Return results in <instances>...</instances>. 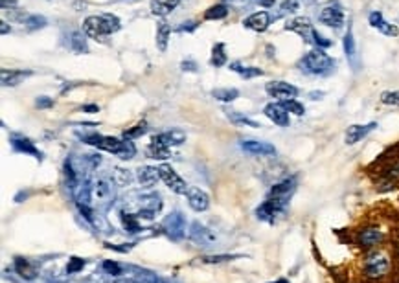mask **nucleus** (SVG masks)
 <instances>
[{"mask_svg":"<svg viewBox=\"0 0 399 283\" xmlns=\"http://www.w3.org/2000/svg\"><path fill=\"white\" fill-rule=\"evenodd\" d=\"M81 140L92 146V148H98L102 151H107V153H114L116 156H120L124 160H129L134 156L136 149L132 146V142H124L118 140V138H112V136H102V134H85L81 136Z\"/></svg>","mask_w":399,"mask_h":283,"instance_id":"nucleus-1","label":"nucleus"},{"mask_svg":"<svg viewBox=\"0 0 399 283\" xmlns=\"http://www.w3.org/2000/svg\"><path fill=\"white\" fill-rule=\"evenodd\" d=\"M120 26L122 22L116 15L103 13V15L86 17L85 22H83V32L92 39H102V37H107V35H112L114 32H118Z\"/></svg>","mask_w":399,"mask_h":283,"instance_id":"nucleus-2","label":"nucleus"},{"mask_svg":"<svg viewBox=\"0 0 399 283\" xmlns=\"http://www.w3.org/2000/svg\"><path fill=\"white\" fill-rule=\"evenodd\" d=\"M298 66H300L302 72H306L309 76H326L335 68V59L328 56L322 48H314V50L308 52L302 57Z\"/></svg>","mask_w":399,"mask_h":283,"instance_id":"nucleus-3","label":"nucleus"},{"mask_svg":"<svg viewBox=\"0 0 399 283\" xmlns=\"http://www.w3.org/2000/svg\"><path fill=\"white\" fill-rule=\"evenodd\" d=\"M390 258L381 250H372L370 254L364 256L362 260V274L368 280H381L390 272Z\"/></svg>","mask_w":399,"mask_h":283,"instance_id":"nucleus-4","label":"nucleus"},{"mask_svg":"<svg viewBox=\"0 0 399 283\" xmlns=\"http://www.w3.org/2000/svg\"><path fill=\"white\" fill-rule=\"evenodd\" d=\"M289 206V198H280V197H267V200H263L256 208V217L260 221L265 222H276L280 216H285Z\"/></svg>","mask_w":399,"mask_h":283,"instance_id":"nucleus-5","label":"nucleus"},{"mask_svg":"<svg viewBox=\"0 0 399 283\" xmlns=\"http://www.w3.org/2000/svg\"><path fill=\"white\" fill-rule=\"evenodd\" d=\"M114 200V186L112 182L105 178V176H100L92 182L90 186V202L94 206L102 210H107Z\"/></svg>","mask_w":399,"mask_h":283,"instance_id":"nucleus-6","label":"nucleus"},{"mask_svg":"<svg viewBox=\"0 0 399 283\" xmlns=\"http://www.w3.org/2000/svg\"><path fill=\"white\" fill-rule=\"evenodd\" d=\"M318 20L333 30H340L344 26V8L340 2L331 0L330 4H326L318 13Z\"/></svg>","mask_w":399,"mask_h":283,"instance_id":"nucleus-7","label":"nucleus"},{"mask_svg":"<svg viewBox=\"0 0 399 283\" xmlns=\"http://www.w3.org/2000/svg\"><path fill=\"white\" fill-rule=\"evenodd\" d=\"M158 171H160V178L166 182V186L170 188L171 192H175V193H178V195H186L188 193V184L180 178V176L177 175V171L173 170L171 166H168V164H162L158 168Z\"/></svg>","mask_w":399,"mask_h":283,"instance_id":"nucleus-8","label":"nucleus"},{"mask_svg":"<svg viewBox=\"0 0 399 283\" xmlns=\"http://www.w3.org/2000/svg\"><path fill=\"white\" fill-rule=\"evenodd\" d=\"M382 239H384V232H382L381 228L368 226V228L359 230L355 241H357V244H359L362 250H372V248H376L377 244H381Z\"/></svg>","mask_w":399,"mask_h":283,"instance_id":"nucleus-9","label":"nucleus"},{"mask_svg":"<svg viewBox=\"0 0 399 283\" xmlns=\"http://www.w3.org/2000/svg\"><path fill=\"white\" fill-rule=\"evenodd\" d=\"M265 92H267L270 98H276L280 102H285V100H294L298 96V88L291 83H285V81H270L265 85Z\"/></svg>","mask_w":399,"mask_h":283,"instance_id":"nucleus-10","label":"nucleus"},{"mask_svg":"<svg viewBox=\"0 0 399 283\" xmlns=\"http://www.w3.org/2000/svg\"><path fill=\"white\" fill-rule=\"evenodd\" d=\"M162 228L166 230V234L170 236L171 239H178L184 238V234H186V221H184V217L180 212H173L170 216L166 217L164 222H162Z\"/></svg>","mask_w":399,"mask_h":283,"instance_id":"nucleus-11","label":"nucleus"},{"mask_svg":"<svg viewBox=\"0 0 399 283\" xmlns=\"http://www.w3.org/2000/svg\"><path fill=\"white\" fill-rule=\"evenodd\" d=\"M190 239L199 246H212L217 241V236L212 232L210 228H206L204 224H200L199 221L192 222L190 226Z\"/></svg>","mask_w":399,"mask_h":283,"instance_id":"nucleus-12","label":"nucleus"},{"mask_svg":"<svg viewBox=\"0 0 399 283\" xmlns=\"http://www.w3.org/2000/svg\"><path fill=\"white\" fill-rule=\"evenodd\" d=\"M241 149L245 153L252 154V156H274L276 154V148L272 144L263 140H243L241 142Z\"/></svg>","mask_w":399,"mask_h":283,"instance_id":"nucleus-13","label":"nucleus"},{"mask_svg":"<svg viewBox=\"0 0 399 283\" xmlns=\"http://www.w3.org/2000/svg\"><path fill=\"white\" fill-rule=\"evenodd\" d=\"M298 178L296 176H285L284 180L276 182L270 190H268L267 197H280V198H291V195L296 192Z\"/></svg>","mask_w":399,"mask_h":283,"instance_id":"nucleus-14","label":"nucleus"},{"mask_svg":"<svg viewBox=\"0 0 399 283\" xmlns=\"http://www.w3.org/2000/svg\"><path fill=\"white\" fill-rule=\"evenodd\" d=\"M285 30H291V32H294V34H298L300 37H302L306 42H313V24H311V20H309L308 17H296L292 18L291 22L285 24Z\"/></svg>","mask_w":399,"mask_h":283,"instance_id":"nucleus-15","label":"nucleus"},{"mask_svg":"<svg viewBox=\"0 0 399 283\" xmlns=\"http://www.w3.org/2000/svg\"><path fill=\"white\" fill-rule=\"evenodd\" d=\"M186 198H188L190 208L195 210V212H204V210H208V206H210V197H208V193L202 192L200 188L190 186L188 193H186Z\"/></svg>","mask_w":399,"mask_h":283,"instance_id":"nucleus-16","label":"nucleus"},{"mask_svg":"<svg viewBox=\"0 0 399 283\" xmlns=\"http://www.w3.org/2000/svg\"><path fill=\"white\" fill-rule=\"evenodd\" d=\"M376 127H377L376 122H370V124L366 125H350L348 130H346V136H344L346 146H355L357 142H360L362 138H366V136L370 134Z\"/></svg>","mask_w":399,"mask_h":283,"instance_id":"nucleus-17","label":"nucleus"},{"mask_svg":"<svg viewBox=\"0 0 399 283\" xmlns=\"http://www.w3.org/2000/svg\"><path fill=\"white\" fill-rule=\"evenodd\" d=\"M263 112H265V116L272 124L280 125V127H287L289 125V112L285 110V107L282 103H268V105H265Z\"/></svg>","mask_w":399,"mask_h":283,"instance_id":"nucleus-18","label":"nucleus"},{"mask_svg":"<svg viewBox=\"0 0 399 283\" xmlns=\"http://www.w3.org/2000/svg\"><path fill=\"white\" fill-rule=\"evenodd\" d=\"M368 22H370L372 28L379 30L381 34L388 35V37H398L399 35V28L396 26V24H390L384 20V17H382L381 12H372L370 15H368Z\"/></svg>","mask_w":399,"mask_h":283,"instance_id":"nucleus-19","label":"nucleus"},{"mask_svg":"<svg viewBox=\"0 0 399 283\" xmlns=\"http://www.w3.org/2000/svg\"><path fill=\"white\" fill-rule=\"evenodd\" d=\"M153 144H158L162 148H173V146H180L182 142H186V134H184L182 130H166V132H160V134L153 136Z\"/></svg>","mask_w":399,"mask_h":283,"instance_id":"nucleus-20","label":"nucleus"},{"mask_svg":"<svg viewBox=\"0 0 399 283\" xmlns=\"http://www.w3.org/2000/svg\"><path fill=\"white\" fill-rule=\"evenodd\" d=\"M268 24H270V17H268L267 12H258V13H252L250 17H246L243 20V26L252 32H258V34H262L265 30L268 28Z\"/></svg>","mask_w":399,"mask_h":283,"instance_id":"nucleus-21","label":"nucleus"},{"mask_svg":"<svg viewBox=\"0 0 399 283\" xmlns=\"http://www.w3.org/2000/svg\"><path fill=\"white\" fill-rule=\"evenodd\" d=\"M12 146L15 151L18 153H24V154H32L34 158L37 160H42V153H40L39 149L34 146V142L28 140V138H24V136H12Z\"/></svg>","mask_w":399,"mask_h":283,"instance_id":"nucleus-22","label":"nucleus"},{"mask_svg":"<svg viewBox=\"0 0 399 283\" xmlns=\"http://www.w3.org/2000/svg\"><path fill=\"white\" fill-rule=\"evenodd\" d=\"M15 270H17V274L22 280H26V282H32V280H35V278L39 276V272H37V268H35L34 263H30L26 258H15Z\"/></svg>","mask_w":399,"mask_h":283,"instance_id":"nucleus-23","label":"nucleus"},{"mask_svg":"<svg viewBox=\"0 0 399 283\" xmlns=\"http://www.w3.org/2000/svg\"><path fill=\"white\" fill-rule=\"evenodd\" d=\"M160 178L158 168H151V166H144L138 170V182L144 188H153Z\"/></svg>","mask_w":399,"mask_h":283,"instance_id":"nucleus-24","label":"nucleus"},{"mask_svg":"<svg viewBox=\"0 0 399 283\" xmlns=\"http://www.w3.org/2000/svg\"><path fill=\"white\" fill-rule=\"evenodd\" d=\"M32 76L30 70H2L0 78H2V85L4 86H17L24 78Z\"/></svg>","mask_w":399,"mask_h":283,"instance_id":"nucleus-25","label":"nucleus"},{"mask_svg":"<svg viewBox=\"0 0 399 283\" xmlns=\"http://www.w3.org/2000/svg\"><path fill=\"white\" fill-rule=\"evenodd\" d=\"M178 2H180V0H151V12H153L154 15L164 17V15L171 13L178 6Z\"/></svg>","mask_w":399,"mask_h":283,"instance_id":"nucleus-26","label":"nucleus"},{"mask_svg":"<svg viewBox=\"0 0 399 283\" xmlns=\"http://www.w3.org/2000/svg\"><path fill=\"white\" fill-rule=\"evenodd\" d=\"M170 35H171V28L168 26V22H166V20H160L158 26H156V46H158L160 52H166Z\"/></svg>","mask_w":399,"mask_h":283,"instance_id":"nucleus-27","label":"nucleus"},{"mask_svg":"<svg viewBox=\"0 0 399 283\" xmlns=\"http://www.w3.org/2000/svg\"><path fill=\"white\" fill-rule=\"evenodd\" d=\"M230 70L238 72V74H240L241 78H245V80H252V78H258V76L265 74L262 68H258V66H241L240 62H232V64H230Z\"/></svg>","mask_w":399,"mask_h":283,"instance_id":"nucleus-28","label":"nucleus"},{"mask_svg":"<svg viewBox=\"0 0 399 283\" xmlns=\"http://www.w3.org/2000/svg\"><path fill=\"white\" fill-rule=\"evenodd\" d=\"M344 54L348 57V61L354 64L355 57H357V48H355V39H354V32L352 28H348L346 35H344Z\"/></svg>","mask_w":399,"mask_h":283,"instance_id":"nucleus-29","label":"nucleus"},{"mask_svg":"<svg viewBox=\"0 0 399 283\" xmlns=\"http://www.w3.org/2000/svg\"><path fill=\"white\" fill-rule=\"evenodd\" d=\"M120 219L124 222V228H126V232L129 234H138L142 230L140 226V222H138V217L132 216V214H126V212H120Z\"/></svg>","mask_w":399,"mask_h":283,"instance_id":"nucleus-30","label":"nucleus"},{"mask_svg":"<svg viewBox=\"0 0 399 283\" xmlns=\"http://www.w3.org/2000/svg\"><path fill=\"white\" fill-rule=\"evenodd\" d=\"M226 112V118L232 122V124L236 125H246V127H254V129H258L260 127V124L258 122H254V120L246 118V116H243V114H240L238 110H224Z\"/></svg>","mask_w":399,"mask_h":283,"instance_id":"nucleus-31","label":"nucleus"},{"mask_svg":"<svg viewBox=\"0 0 399 283\" xmlns=\"http://www.w3.org/2000/svg\"><path fill=\"white\" fill-rule=\"evenodd\" d=\"M212 66H224L226 64V54H224V44L222 42H217L216 46H214V50H212Z\"/></svg>","mask_w":399,"mask_h":283,"instance_id":"nucleus-32","label":"nucleus"},{"mask_svg":"<svg viewBox=\"0 0 399 283\" xmlns=\"http://www.w3.org/2000/svg\"><path fill=\"white\" fill-rule=\"evenodd\" d=\"M212 96L219 100V102L230 103L240 96V90L238 88H216V90H212Z\"/></svg>","mask_w":399,"mask_h":283,"instance_id":"nucleus-33","label":"nucleus"},{"mask_svg":"<svg viewBox=\"0 0 399 283\" xmlns=\"http://www.w3.org/2000/svg\"><path fill=\"white\" fill-rule=\"evenodd\" d=\"M70 46H72V50L76 54H86V39L85 35L81 34V32H74V34L70 35Z\"/></svg>","mask_w":399,"mask_h":283,"instance_id":"nucleus-34","label":"nucleus"},{"mask_svg":"<svg viewBox=\"0 0 399 283\" xmlns=\"http://www.w3.org/2000/svg\"><path fill=\"white\" fill-rule=\"evenodd\" d=\"M241 256H232V254H214V256H202L199 258L200 263H206V265H219V263H226V261L238 260Z\"/></svg>","mask_w":399,"mask_h":283,"instance_id":"nucleus-35","label":"nucleus"},{"mask_svg":"<svg viewBox=\"0 0 399 283\" xmlns=\"http://www.w3.org/2000/svg\"><path fill=\"white\" fill-rule=\"evenodd\" d=\"M228 15V8L224 4H217V6H212L206 10L204 18L206 20H219V18H224Z\"/></svg>","mask_w":399,"mask_h":283,"instance_id":"nucleus-36","label":"nucleus"},{"mask_svg":"<svg viewBox=\"0 0 399 283\" xmlns=\"http://www.w3.org/2000/svg\"><path fill=\"white\" fill-rule=\"evenodd\" d=\"M148 132V124L146 122H140V124H136L134 127H131V129L124 130V138L126 140H132V138H140L142 134H146Z\"/></svg>","mask_w":399,"mask_h":283,"instance_id":"nucleus-37","label":"nucleus"},{"mask_svg":"<svg viewBox=\"0 0 399 283\" xmlns=\"http://www.w3.org/2000/svg\"><path fill=\"white\" fill-rule=\"evenodd\" d=\"M282 105L285 107L287 112H292L294 116H304L306 114L304 105L300 102H296V100H285V102H282Z\"/></svg>","mask_w":399,"mask_h":283,"instance_id":"nucleus-38","label":"nucleus"},{"mask_svg":"<svg viewBox=\"0 0 399 283\" xmlns=\"http://www.w3.org/2000/svg\"><path fill=\"white\" fill-rule=\"evenodd\" d=\"M24 24L28 30H40L46 26V18L42 15H28L24 18Z\"/></svg>","mask_w":399,"mask_h":283,"instance_id":"nucleus-39","label":"nucleus"},{"mask_svg":"<svg viewBox=\"0 0 399 283\" xmlns=\"http://www.w3.org/2000/svg\"><path fill=\"white\" fill-rule=\"evenodd\" d=\"M86 261L78 258V256H72L68 260V265H66V274H76V272L83 270V266H85Z\"/></svg>","mask_w":399,"mask_h":283,"instance_id":"nucleus-40","label":"nucleus"},{"mask_svg":"<svg viewBox=\"0 0 399 283\" xmlns=\"http://www.w3.org/2000/svg\"><path fill=\"white\" fill-rule=\"evenodd\" d=\"M76 206H78V210H80V214L83 217H85L88 222H94V212H92L90 204L86 202H81V200H76Z\"/></svg>","mask_w":399,"mask_h":283,"instance_id":"nucleus-41","label":"nucleus"},{"mask_svg":"<svg viewBox=\"0 0 399 283\" xmlns=\"http://www.w3.org/2000/svg\"><path fill=\"white\" fill-rule=\"evenodd\" d=\"M381 102L384 103V105H398V107H399V90L382 92V94H381Z\"/></svg>","mask_w":399,"mask_h":283,"instance_id":"nucleus-42","label":"nucleus"},{"mask_svg":"<svg viewBox=\"0 0 399 283\" xmlns=\"http://www.w3.org/2000/svg\"><path fill=\"white\" fill-rule=\"evenodd\" d=\"M114 182L120 186H127L131 182V175L126 170H114Z\"/></svg>","mask_w":399,"mask_h":283,"instance_id":"nucleus-43","label":"nucleus"},{"mask_svg":"<svg viewBox=\"0 0 399 283\" xmlns=\"http://www.w3.org/2000/svg\"><path fill=\"white\" fill-rule=\"evenodd\" d=\"M313 44H316V48H322V50H324V48H330L333 42H331L330 39H326L324 35H320L318 32L314 30L313 32Z\"/></svg>","mask_w":399,"mask_h":283,"instance_id":"nucleus-44","label":"nucleus"},{"mask_svg":"<svg viewBox=\"0 0 399 283\" xmlns=\"http://www.w3.org/2000/svg\"><path fill=\"white\" fill-rule=\"evenodd\" d=\"M103 270H107L110 276H120L122 266L116 261H103Z\"/></svg>","mask_w":399,"mask_h":283,"instance_id":"nucleus-45","label":"nucleus"},{"mask_svg":"<svg viewBox=\"0 0 399 283\" xmlns=\"http://www.w3.org/2000/svg\"><path fill=\"white\" fill-rule=\"evenodd\" d=\"M298 8H300V2H298V0H284L280 10H282V13H294Z\"/></svg>","mask_w":399,"mask_h":283,"instance_id":"nucleus-46","label":"nucleus"},{"mask_svg":"<svg viewBox=\"0 0 399 283\" xmlns=\"http://www.w3.org/2000/svg\"><path fill=\"white\" fill-rule=\"evenodd\" d=\"M35 105L39 108H48V107H54V100L52 98H46V96H40L37 98V102H35Z\"/></svg>","mask_w":399,"mask_h":283,"instance_id":"nucleus-47","label":"nucleus"},{"mask_svg":"<svg viewBox=\"0 0 399 283\" xmlns=\"http://www.w3.org/2000/svg\"><path fill=\"white\" fill-rule=\"evenodd\" d=\"M81 110H83V112H88V114H94V112H100V107L92 103V105H83Z\"/></svg>","mask_w":399,"mask_h":283,"instance_id":"nucleus-48","label":"nucleus"},{"mask_svg":"<svg viewBox=\"0 0 399 283\" xmlns=\"http://www.w3.org/2000/svg\"><path fill=\"white\" fill-rule=\"evenodd\" d=\"M182 70L184 72H186V70H188V72H195V70H197V66H195V62H192V61H184L182 62Z\"/></svg>","mask_w":399,"mask_h":283,"instance_id":"nucleus-49","label":"nucleus"},{"mask_svg":"<svg viewBox=\"0 0 399 283\" xmlns=\"http://www.w3.org/2000/svg\"><path fill=\"white\" fill-rule=\"evenodd\" d=\"M0 6L4 8V10H8V8L17 6V0H0Z\"/></svg>","mask_w":399,"mask_h":283,"instance_id":"nucleus-50","label":"nucleus"},{"mask_svg":"<svg viewBox=\"0 0 399 283\" xmlns=\"http://www.w3.org/2000/svg\"><path fill=\"white\" fill-rule=\"evenodd\" d=\"M274 2H276V0H258V4L263 8H272Z\"/></svg>","mask_w":399,"mask_h":283,"instance_id":"nucleus-51","label":"nucleus"},{"mask_svg":"<svg viewBox=\"0 0 399 283\" xmlns=\"http://www.w3.org/2000/svg\"><path fill=\"white\" fill-rule=\"evenodd\" d=\"M0 32H2V35H6L8 32H10V28H8L6 20H2V22H0Z\"/></svg>","mask_w":399,"mask_h":283,"instance_id":"nucleus-52","label":"nucleus"},{"mask_svg":"<svg viewBox=\"0 0 399 283\" xmlns=\"http://www.w3.org/2000/svg\"><path fill=\"white\" fill-rule=\"evenodd\" d=\"M186 24H188V26H180L178 30H180V32H184V30H194V28H197V24H195V22H186Z\"/></svg>","mask_w":399,"mask_h":283,"instance_id":"nucleus-53","label":"nucleus"},{"mask_svg":"<svg viewBox=\"0 0 399 283\" xmlns=\"http://www.w3.org/2000/svg\"><path fill=\"white\" fill-rule=\"evenodd\" d=\"M309 96H311V100H320V98L324 96V92H311Z\"/></svg>","mask_w":399,"mask_h":283,"instance_id":"nucleus-54","label":"nucleus"},{"mask_svg":"<svg viewBox=\"0 0 399 283\" xmlns=\"http://www.w3.org/2000/svg\"><path fill=\"white\" fill-rule=\"evenodd\" d=\"M270 283H291L289 280H285V278H280V280H276V282H270Z\"/></svg>","mask_w":399,"mask_h":283,"instance_id":"nucleus-55","label":"nucleus"},{"mask_svg":"<svg viewBox=\"0 0 399 283\" xmlns=\"http://www.w3.org/2000/svg\"><path fill=\"white\" fill-rule=\"evenodd\" d=\"M396 254H398V258H399V243H398V246H396Z\"/></svg>","mask_w":399,"mask_h":283,"instance_id":"nucleus-56","label":"nucleus"}]
</instances>
